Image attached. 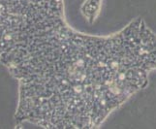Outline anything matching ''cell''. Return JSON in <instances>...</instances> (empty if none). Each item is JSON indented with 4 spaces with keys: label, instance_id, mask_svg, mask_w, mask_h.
<instances>
[{
    "label": "cell",
    "instance_id": "obj_1",
    "mask_svg": "<svg viewBox=\"0 0 156 129\" xmlns=\"http://www.w3.org/2000/svg\"><path fill=\"white\" fill-rule=\"evenodd\" d=\"M18 82L17 126L99 128L146 88L156 71V32L141 18L110 35H89L53 19L8 69Z\"/></svg>",
    "mask_w": 156,
    "mask_h": 129
},
{
    "label": "cell",
    "instance_id": "obj_2",
    "mask_svg": "<svg viewBox=\"0 0 156 129\" xmlns=\"http://www.w3.org/2000/svg\"><path fill=\"white\" fill-rule=\"evenodd\" d=\"M64 13V0H0V63L7 69L25 55L35 37Z\"/></svg>",
    "mask_w": 156,
    "mask_h": 129
},
{
    "label": "cell",
    "instance_id": "obj_3",
    "mask_svg": "<svg viewBox=\"0 0 156 129\" xmlns=\"http://www.w3.org/2000/svg\"><path fill=\"white\" fill-rule=\"evenodd\" d=\"M103 0H85L80 6V13L89 23L97 20L101 12Z\"/></svg>",
    "mask_w": 156,
    "mask_h": 129
}]
</instances>
